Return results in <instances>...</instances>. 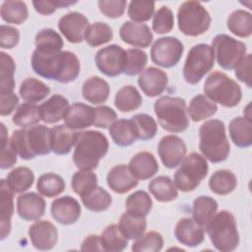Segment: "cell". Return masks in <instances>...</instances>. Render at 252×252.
<instances>
[{"mask_svg":"<svg viewBox=\"0 0 252 252\" xmlns=\"http://www.w3.org/2000/svg\"><path fill=\"white\" fill-rule=\"evenodd\" d=\"M32 68L38 76L62 84L75 81L80 74V60L71 51L45 53L34 50L31 59Z\"/></svg>","mask_w":252,"mask_h":252,"instance_id":"1","label":"cell"},{"mask_svg":"<svg viewBox=\"0 0 252 252\" xmlns=\"http://www.w3.org/2000/svg\"><path fill=\"white\" fill-rule=\"evenodd\" d=\"M108 152V140L99 131L88 130L78 132L73 161L81 170L95 169L99 160Z\"/></svg>","mask_w":252,"mask_h":252,"instance_id":"2","label":"cell"},{"mask_svg":"<svg viewBox=\"0 0 252 252\" xmlns=\"http://www.w3.org/2000/svg\"><path fill=\"white\" fill-rule=\"evenodd\" d=\"M10 140L13 149L23 159H32L51 152L50 129L45 125L15 130Z\"/></svg>","mask_w":252,"mask_h":252,"instance_id":"3","label":"cell"},{"mask_svg":"<svg viewBox=\"0 0 252 252\" xmlns=\"http://www.w3.org/2000/svg\"><path fill=\"white\" fill-rule=\"evenodd\" d=\"M199 149L205 158L218 163L228 158L230 146L222 121L211 119L203 123L199 129Z\"/></svg>","mask_w":252,"mask_h":252,"instance_id":"4","label":"cell"},{"mask_svg":"<svg viewBox=\"0 0 252 252\" xmlns=\"http://www.w3.org/2000/svg\"><path fill=\"white\" fill-rule=\"evenodd\" d=\"M205 229L214 247L221 252H230L239 244V233L234 216L222 210L212 218Z\"/></svg>","mask_w":252,"mask_h":252,"instance_id":"5","label":"cell"},{"mask_svg":"<svg viewBox=\"0 0 252 252\" xmlns=\"http://www.w3.org/2000/svg\"><path fill=\"white\" fill-rule=\"evenodd\" d=\"M155 113L159 125L170 133H180L189 126L186 101L178 96L164 95L155 101Z\"/></svg>","mask_w":252,"mask_h":252,"instance_id":"6","label":"cell"},{"mask_svg":"<svg viewBox=\"0 0 252 252\" xmlns=\"http://www.w3.org/2000/svg\"><path fill=\"white\" fill-rule=\"evenodd\" d=\"M203 90L208 98L227 108L238 105L242 98L240 86L220 71L213 72L208 76Z\"/></svg>","mask_w":252,"mask_h":252,"instance_id":"7","label":"cell"},{"mask_svg":"<svg viewBox=\"0 0 252 252\" xmlns=\"http://www.w3.org/2000/svg\"><path fill=\"white\" fill-rule=\"evenodd\" d=\"M211 16L198 1L183 2L177 12V23L180 32L189 36L205 33L211 26Z\"/></svg>","mask_w":252,"mask_h":252,"instance_id":"8","label":"cell"},{"mask_svg":"<svg viewBox=\"0 0 252 252\" xmlns=\"http://www.w3.org/2000/svg\"><path fill=\"white\" fill-rule=\"evenodd\" d=\"M174 173V185L182 192L195 190L207 176L209 166L206 158L198 153L185 157Z\"/></svg>","mask_w":252,"mask_h":252,"instance_id":"9","label":"cell"},{"mask_svg":"<svg viewBox=\"0 0 252 252\" xmlns=\"http://www.w3.org/2000/svg\"><path fill=\"white\" fill-rule=\"evenodd\" d=\"M215 66V53L209 44L199 43L188 52L184 67L183 78L190 85L198 84L203 77Z\"/></svg>","mask_w":252,"mask_h":252,"instance_id":"10","label":"cell"},{"mask_svg":"<svg viewBox=\"0 0 252 252\" xmlns=\"http://www.w3.org/2000/svg\"><path fill=\"white\" fill-rule=\"evenodd\" d=\"M212 48L219 66L232 70L246 55V44L227 34H218L212 40Z\"/></svg>","mask_w":252,"mask_h":252,"instance_id":"11","label":"cell"},{"mask_svg":"<svg viewBox=\"0 0 252 252\" xmlns=\"http://www.w3.org/2000/svg\"><path fill=\"white\" fill-rule=\"evenodd\" d=\"M184 51L183 43L173 36L158 38L151 48V59L158 66L171 68L177 65Z\"/></svg>","mask_w":252,"mask_h":252,"instance_id":"12","label":"cell"},{"mask_svg":"<svg viewBox=\"0 0 252 252\" xmlns=\"http://www.w3.org/2000/svg\"><path fill=\"white\" fill-rule=\"evenodd\" d=\"M126 50L120 45L110 44L99 49L94 57L98 70L107 77H116L123 73L126 64Z\"/></svg>","mask_w":252,"mask_h":252,"instance_id":"13","label":"cell"},{"mask_svg":"<svg viewBox=\"0 0 252 252\" xmlns=\"http://www.w3.org/2000/svg\"><path fill=\"white\" fill-rule=\"evenodd\" d=\"M186 145L176 135H166L158 143V153L162 164L167 168H175L186 157Z\"/></svg>","mask_w":252,"mask_h":252,"instance_id":"14","label":"cell"},{"mask_svg":"<svg viewBox=\"0 0 252 252\" xmlns=\"http://www.w3.org/2000/svg\"><path fill=\"white\" fill-rule=\"evenodd\" d=\"M89 20L79 12H71L60 18L58 29L65 38L72 43L82 42L89 28Z\"/></svg>","mask_w":252,"mask_h":252,"instance_id":"15","label":"cell"},{"mask_svg":"<svg viewBox=\"0 0 252 252\" xmlns=\"http://www.w3.org/2000/svg\"><path fill=\"white\" fill-rule=\"evenodd\" d=\"M29 236L32 246L37 250L52 249L58 239V231L55 225L48 220H37L29 228Z\"/></svg>","mask_w":252,"mask_h":252,"instance_id":"16","label":"cell"},{"mask_svg":"<svg viewBox=\"0 0 252 252\" xmlns=\"http://www.w3.org/2000/svg\"><path fill=\"white\" fill-rule=\"evenodd\" d=\"M119 36L125 43L141 48L150 46L154 38L149 26L133 21H127L121 26Z\"/></svg>","mask_w":252,"mask_h":252,"instance_id":"17","label":"cell"},{"mask_svg":"<svg viewBox=\"0 0 252 252\" xmlns=\"http://www.w3.org/2000/svg\"><path fill=\"white\" fill-rule=\"evenodd\" d=\"M167 84L168 78L166 73L156 67H148L138 78V85L140 89L150 97L161 94L165 91Z\"/></svg>","mask_w":252,"mask_h":252,"instance_id":"18","label":"cell"},{"mask_svg":"<svg viewBox=\"0 0 252 252\" xmlns=\"http://www.w3.org/2000/svg\"><path fill=\"white\" fill-rule=\"evenodd\" d=\"M52 218L61 224L75 223L81 216L79 202L71 196H63L55 199L50 208Z\"/></svg>","mask_w":252,"mask_h":252,"instance_id":"19","label":"cell"},{"mask_svg":"<svg viewBox=\"0 0 252 252\" xmlns=\"http://www.w3.org/2000/svg\"><path fill=\"white\" fill-rule=\"evenodd\" d=\"M45 207L44 199L34 192L22 194L17 199V213L27 221L39 220L45 213Z\"/></svg>","mask_w":252,"mask_h":252,"instance_id":"20","label":"cell"},{"mask_svg":"<svg viewBox=\"0 0 252 252\" xmlns=\"http://www.w3.org/2000/svg\"><path fill=\"white\" fill-rule=\"evenodd\" d=\"M174 236L179 243L188 247H196L204 241L205 231L204 227L193 219L183 218L175 225Z\"/></svg>","mask_w":252,"mask_h":252,"instance_id":"21","label":"cell"},{"mask_svg":"<svg viewBox=\"0 0 252 252\" xmlns=\"http://www.w3.org/2000/svg\"><path fill=\"white\" fill-rule=\"evenodd\" d=\"M108 187L115 193L124 194L138 185V179L131 173L129 167L125 164L113 166L106 177Z\"/></svg>","mask_w":252,"mask_h":252,"instance_id":"22","label":"cell"},{"mask_svg":"<svg viewBox=\"0 0 252 252\" xmlns=\"http://www.w3.org/2000/svg\"><path fill=\"white\" fill-rule=\"evenodd\" d=\"M64 120L65 125L73 130L88 128L94 125V108L82 102H75L70 105Z\"/></svg>","mask_w":252,"mask_h":252,"instance_id":"23","label":"cell"},{"mask_svg":"<svg viewBox=\"0 0 252 252\" xmlns=\"http://www.w3.org/2000/svg\"><path fill=\"white\" fill-rule=\"evenodd\" d=\"M128 167L134 177L140 180L150 179L159 168L155 156L149 152H140L136 154L130 159Z\"/></svg>","mask_w":252,"mask_h":252,"instance_id":"24","label":"cell"},{"mask_svg":"<svg viewBox=\"0 0 252 252\" xmlns=\"http://www.w3.org/2000/svg\"><path fill=\"white\" fill-rule=\"evenodd\" d=\"M78 132L69 128L67 125H56L50 129L51 152L55 155L64 156L70 153L75 146Z\"/></svg>","mask_w":252,"mask_h":252,"instance_id":"25","label":"cell"},{"mask_svg":"<svg viewBox=\"0 0 252 252\" xmlns=\"http://www.w3.org/2000/svg\"><path fill=\"white\" fill-rule=\"evenodd\" d=\"M14 213V192L8 187L6 180L0 184V230L1 240H4L11 231V219Z\"/></svg>","mask_w":252,"mask_h":252,"instance_id":"26","label":"cell"},{"mask_svg":"<svg viewBox=\"0 0 252 252\" xmlns=\"http://www.w3.org/2000/svg\"><path fill=\"white\" fill-rule=\"evenodd\" d=\"M40 117L44 123L53 124L64 119L70 105L66 97L61 94H53L40 106Z\"/></svg>","mask_w":252,"mask_h":252,"instance_id":"27","label":"cell"},{"mask_svg":"<svg viewBox=\"0 0 252 252\" xmlns=\"http://www.w3.org/2000/svg\"><path fill=\"white\" fill-rule=\"evenodd\" d=\"M110 88L108 83L98 76H94L85 81L82 87L83 97L94 104H100L108 98Z\"/></svg>","mask_w":252,"mask_h":252,"instance_id":"28","label":"cell"},{"mask_svg":"<svg viewBox=\"0 0 252 252\" xmlns=\"http://www.w3.org/2000/svg\"><path fill=\"white\" fill-rule=\"evenodd\" d=\"M231 141L238 148H248L252 144V121L246 117L233 118L228 126Z\"/></svg>","mask_w":252,"mask_h":252,"instance_id":"29","label":"cell"},{"mask_svg":"<svg viewBox=\"0 0 252 252\" xmlns=\"http://www.w3.org/2000/svg\"><path fill=\"white\" fill-rule=\"evenodd\" d=\"M218 202L210 196H199L193 202V220L205 227L218 211Z\"/></svg>","mask_w":252,"mask_h":252,"instance_id":"30","label":"cell"},{"mask_svg":"<svg viewBox=\"0 0 252 252\" xmlns=\"http://www.w3.org/2000/svg\"><path fill=\"white\" fill-rule=\"evenodd\" d=\"M109 134L112 141L119 147H128L137 140L134 125L130 120H115L109 127Z\"/></svg>","mask_w":252,"mask_h":252,"instance_id":"31","label":"cell"},{"mask_svg":"<svg viewBox=\"0 0 252 252\" xmlns=\"http://www.w3.org/2000/svg\"><path fill=\"white\" fill-rule=\"evenodd\" d=\"M149 191L158 202L166 203L175 200L178 197L177 188L173 181L164 175L154 178L148 185Z\"/></svg>","mask_w":252,"mask_h":252,"instance_id":"32","label":"cell"},{"mask_svg":"<svg viewBox=\"0 0 252 252\" xmlns=\"http://www.w3.org/2000/svg\"><path fill=\"white\" fill-rule=\"evenodd\" d=\"M19 93L26 102L35 103L44 99L50 94V89L40 80L28 78L22 82Z\"/></svg>","mask_w":252,"mask_h":252,"instance_id":"33","label":"cell"},{"mask_svg":"<svg viewBox=\"0 0 252 252\" xmlns=\"http://www.w3.org/2000/svg\"><path fill=\"white\" fill-rule=\"evenodd\" d=\"M118 226L127 239H137L144 234L147 228L146 217L126 212L120 217Z\"/></svg>","mask_w":252,"mask_h":252,"instance_id":"34","label":"cell"},{"mask_svg":"<svg viewBox=\"0 0 252 252\" xmlns=\"http://www.w3.org/2000/svg\"><path fill=\"white\" fill-rule=\"evenodd\" d=\"M217 110V104L205 94L195 95L191 99L187 108V112L194 122H199L213 116Z\"/></svg>","mask_w":252,"mask_h":252,"instance_id":"35","label":"cell"},{"mask_svg":"<svg viewBox=\"0 0 252 252\" xmlns=\"http://www.w3.org/2000/svg\"><path fill=\"white\" fill-rule=\"evenodd\" d=\"M100 245L103 251L120 252L128 245V239L117 224H110L104 228L100 235Z\"/></svg>","mask_w":252,"mask_h":252,"instance_id":"36","label":"cell"},{"mask_svg":"<svg viewBox=\"0 0 252 252\" xmlns=\"http://www.w3.org/2000/svg\"><path fill=\"white\" fill-rule=\"evenodd\" d=\"M143 102V98L138 90L133 86L122 87L115 94V107L121 112H131L138 109Z\"/></svg>","mask_w":252,"mask_h":252,"instance_id":"37","label":"cell"},{"mask_svg":"<svg viewBox=\"0 0 252 252\" xmlns=\"http://www.w3.org/2000/svg\"><path fill=\"white\" fill-rule=\"evenodd\" d=\"M237 186L235 174L228 169H220L212 174L209 180V187L212 192L218 195H227Z\"/></svg>","mask_w":252,"mask_h":252,"instance_id":"38","label":"cell"},{"mask_svg":"<svg viewBox=\"0 0 252 252\" xmlns=\"http://www.w3.org/2000/svg\"><path fill=\"white\" fill-rule=\"evenodd\" d=\"M226 26L233 34L239 37H248L252 33V16L244 10H235L228 16Z\"/></svg>","mask_w":252,"mask_h":252,"instance_id":"39","label":"cell"},{"mask_svg":"<svg viewBox=\"0 0 252 252\" xmlns=\"http://www.w3.org/2000/svg\"><path fill=\"white\" fill-rule=\"evenodd\" d=\"M34 181V174L29 167L14 168L6 176V183L14 193H22L30 189Z\"/></svg>","mask_w":252,"mask_h":252,"instance_id":"40","label":"cell"},{"mask_svg":"<svg viewBox=\"0 0 252 252\" xmlns=\"http://www.w3.org/2000/svg\"><path fill=\"white\" fill-rule=\"evenodd\" d=\"M35 49L40 52L54 53L61 51L64 41L61 35L52 29L40 30L34 38Z\"/></svg>","mask_w":252,"mask_h":252,"instance_id":"41","label":"cell"},{"mask_svg":"<svg viewBox=\"0 0 252 252\" xmlns=\"http://www.w3.org/2000/svg\"><path fill=\"white\" fill-rule=\"evenodd\" d=\"M1 18L8 24H23L29 17L28 7L23 1H4L1 4Z\"/></svg>","mask_w":252,"mask_h":252,"instance_id":"42","label":"cell"},{"mask_svg":"<svg viewBox=\"0 0 252 252\" xmlns=\"http://www.w3.org/2000/svg\"><path fill=\"white\" fill-rule=\"evenodd\" d=\"M36 189L40 195L53 198L64 192L65 181L58 174L52 172L44 173L39 176L36 183Z\"/></svg>","mask_w":252,"mask_h":252,"instance_id":"43","label":"cell"},{"mask_svg":"<svg viewBox=\"0 0 252 252\" xmlns=\"http://www.w3.org/2000/svg\"><path fill=\"white\" fill-rule=\"evenodd\" d=\"M84 206L92 212L99 213L107 210L112 203L110 194L102 187L96 186L87 195L81 197Z\"/></svg>","mask_w":252,"mask_h":252,"instance_id":"44","label":"cell"},{"mask_svg":"<svg viewBox=\"0 0 252 252\" xmlns=\"http://www.w3.org/2000/svg\"><path fill=\"white\" fill-rule=\"evenodd\" d=\"M39 120H41L40 107L35 103L30 102L21 104L17 108L12 118V121L15 125L23 128H28L36 125L39 122Z\"/></svg>","mask_w":252,"mask_h":252,"instance_id":"45","label":"cell"},{"mask_svg":"<svg viewBox=\"0 0 252 252\" xmlns=\"http://www.w3.org/2000/svg\"><path fill=\"white\" fill-rule=\"evenodd\" d=\"M113 38L112 29L105 23L96 22L89 26L84 39L90 46L96 47L109 42Z\"/></svg>","mask_w":252,"mask_h":252,"instance_id":"46","label":"cell"},{"mask_svg":"<svg viewBox=\"0 0 252 252\" xmlns=\"http://www.w3.org/2000/svg\"><path fill=\"white\" fill-rule=\"evenodd\" d=\"M0 94L13 93L15 89L14 74L16 65L14 59L5 52H0Z\"/></svg>","mask_w":252,"mask_h":252,"instance_id":"47","label":"cell"},{"mask_svg":"<svg viewBox=\"0 0 252 252\" xmlns=\"http://www.w3.org/2000/svg\"><path fill=\"white\" fill-rule=\"evenodd\" d=\"M125 206L127 212L134 215L146 217L150 214L152 210L153 201L146 191L139 190L132 193L126 199Z\"/></svg>","mask_w":252,"mask_h":252,"instance_id":"48","label":"cell"},{"mask_svg":"<svg viewBox=\"0 0 252 252\" xmlns=\"http://www.w3.org/2000/svg\"><path fill=\"white\" fill-rule=\"evenodd\" d=\"M131 121L134 125L137 139L146 141L151 140L156 136L158 132V124L152 116L146 113H139L134 115L131 118Z\"/></svg>","mask_w":252,"mask_h":252,"instance_id":"49","label":"cell"},{"mask_svg":"<svg viewBox=\"0 0 252 252\" xmlns=\"http://www.w3.org/2000/svg\"><path fill=\"white\" fill-rule=\"evenodd\" d=\"M73 191L83 197L97 186V177L92 170L76 171L71 181Z\"/></svg>","mask_w":252,"mask_h":252,"instance_id":"50","label":"cell"},{"mask_svg":"<svg viewBox=\"0 0 252 252\" xmlns=\"http://www.w3.org/2000/svg\"><path fill=\"white\" fill-rule=\"evenodd\" d=\"M162 235L158 231H149L134 241L132 250L136 252H158L162 249Z\"/></svg>","mask_w":252,"mask_h":252,"instance_id":"51","label":"cell"},{"mask_svg":"<svg viewBox=\"0 0 252 252\" xmlns=\"http://www.w3.org/2000/svg\"><path fill=\"white\" fill-rule=\"evenodd\" d=\"M127 58L123 73L127 76H136L144 71L148 62V55L145 51L137 48L126 50Z\"/></svg>","mask_w":252,"mask_h":252,"instance_id":"52","label":"cell"},{"mask_svg":"<svg viewBox=\"0 0 252 252\" xmlns=\"http://www.w3.org/2000/svg\"><path fill=\"white\" fill-rule=\"evenodd\" d=\"M155 12V2L153 1H131L128 7V17L137 23L149 21Z\"/></svg>","mask_w":252,"mask_h":252,"instance_id":"53","label":"cell"},{"mask_svg":"<svg viewBox=\"0 0 252 252\" xmlns=\"http://www.w3.org/2000/svg\"><path fill=\"white\" fill-rule=\"evenodd\" d=\"M174 27V17L172 11L167 6L160 7L154 15L153 30L158 34H164Z\"/></svg>","mask_w":252,"mask_h":252,"instance_id":"54","label":"cell"},{"mask_svg":"<svg viewBox=\"0 0 252 252\" xmlns=\"http://www.w3.org/2000/svg\"><path fill=\"white\" fill-rule=\"evenodd\" d=\"M1 125V161L0 167L2 169L11 168L17 162V153L11 145V140L8 138L6 127L3 123Z\"/></svg>","mask_w":252,"mask_h":252,"instance_id":"55","label":"cell"},{"mask_svg":"<svg viewBox=\"0 0 252 252\" xmlns=\"http://www.w3.org/2000/svg\"><path fill=\"white\" fill-rule=\"evenodd\" d=\"M125 0H99L97 2L99 11L107 18L116 19L121 17L126 8Z\"/></svg>","mask_w":252,"mask_h":252,"instance_id":"56","label":"cell"},{"mask_svg":"<svg viewBox=\"0 0 252 252\" xmlns=\"http://www.w3.org/2000/svg\"><path fill=\"white\" fill-rule=\"evenodd\" d=\"M117 118L116 112L106 105L97 106L94 108V126L97 128L106 129L109 127Z\"/></svg>","mask_w":252,"mask_h":252,"instance_id":"57","label":"cell"},{"mask_svg":"<svg viewBox=\"0 0 252 252\" xmlns=\"http://www.w3.org/2000/svg\"><path fill=\"white\" fill-rule=\"evenodd\" d=\"M20 40V32L15 27L1 25L0 27V46L4 49L14 48Z\"/></svg>","mask_w":252,"mask_h":252,"instance_id":"58","label":"cell"},{"mask_svg":"<svg viewBox=\"0 0 252 252\" xmlns=\"http://www.w3.org/2000/svg\"><path fill=\"white\" fill-rule=\"evenodd\" d=\"M76 1H66V0H56V1H43L34 0L32 5L35 11L41 15H51L55 12L57 8H64L76 4Z\"/></svg>","mask_w":252,"mask_h":252,"instance_id":"59","label":"cell"},{"mask_svg":"<svg viewBox=\"0 0 252 252\" xmlns=\"http://www.w3.org/2000/svg\"><path fill=\"white\" fill-rule=\"evenodd\" d=\"M251 64H252V56L251 54H246L242 60L236 65L235 76L236 78L244 83L248 88H251Z\"/></svg>","mask_w":252,"mask_h":252,"instance_id":"60","label":"cell"},{"mask_svg":"<svg viewBox=\"0 0 252 252\" xmlns=\"http://www.w3.org/2000/svg\"><path fill=\"white\" fill-rule=\"evenodd\" d=\"M1 96V108L0 114L1 116H6L11 114L16 106L19 103V97L14 93H7V94H0Z\"/></svg>","mask_w":252,"mask_h":252,"instance_id":"61","label":"cell"},{"mask_svg":"<svg viewBox=\"0 0 252 252\" xmlns=\"http://www.w3.org/2000/svg\"><path fill=\"white\" fill-rule=\"evenodd\" d=\"M82 251H103L100 245V238L98 235L91 234L81 244Z\"/></svg>","mask_w":252,"mask_h":252,"instance_id":"62","label":"cell"}]
</instances>
